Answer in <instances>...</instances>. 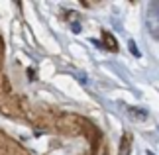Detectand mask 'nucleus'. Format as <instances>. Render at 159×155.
<instances>
[{
    "label": "nucleus",
    "mask_w": 159,
    "mask_h": 155,
    "mask_svg": "<svg viewBox=\"0 0 159 155\" xmlns=\"http://www.w3.org/2000/svg\"><path fill=\"white\" fill-rule=\"evenodd\" d=\"M145 28L151 34V38L159 41V2H149L145 10Z\"/></svg>",
    "instance_id": "obj_1"
},
{
    "label": "nucleus",
    "mask_w": 159,
    "mask_h": 155,
    "mask_svg": "<svg viewBox=\"0 0 159 155\" xmlns=\"http://www.w3.org/2000/svg\"><path fill=\"white\" fill-rule=\"evenodd\" d=\"M128 45H130V51H132L134 55H136V57H139V51H138V47H136V43H134V41H130V43H128Z\"/></svg>",
    "instance_id": "obj_3"
},
{
    "label": "nucleus",
    "mask_w": 159,
    "mask_h": 155,
    "mask_svg": "<svg viewBox=\"0 0 159 155\" xmlns=\"http://www.w3.org/2000/svg\"><path fill=\"white\" fill-rule=\"evenodd\" d=\"M128 112H130L132 116H136V118H145V116H148V112H143V108L142 110H139V108H130Z\"/></svg>",
    "instance_id": "obj_2"
}]
</instances>
